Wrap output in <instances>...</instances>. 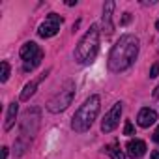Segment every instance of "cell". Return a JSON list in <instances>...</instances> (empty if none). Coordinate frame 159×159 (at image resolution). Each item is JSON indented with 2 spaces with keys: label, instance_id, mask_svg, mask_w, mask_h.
<instances>
[{
  "label": "cell",
  "instance_id": "19",
  "mask_svg": "<svg viewBox=\"0 0 159 159\" xmlns=\"http://www.w3.org/2000/svg\"><path fill=\"white\" fill-rule=\"evenodd\" d=\"M129 21H131V15H129V13H124V19H122V25H127Z\"/></svg>",
  "mask_w": 159,
  "mask_h": 159
},
{
  "label": "cell",
  "instance_id": "14",
  "mask_svg": "<svg viewBox=\"0 0 159 159\" xmlns=\"http://www.w3.org/2000/svg\"><path fill=\"white\" fill-rule=\"evenodd\" d=\"M105 152L112 157V159H125V155H124V152L120 150V146L114 142V144H111V146H107L105 148Z\"/></svg>",
  "mask_w": 159,
  "mask_h": 159
},
{
  "label": "cell",
  "instance_id": "11",
  "mask_svg": "<svg viewBox=\"0 0 159 159\" xmlns=\"http://www.w3.org/2000/svg\"><path fill=\"white\" fill-rule=\"evenodd\" d=\"M112 10H114V2H107L103 6V28L107 34H112Z\"/></svg>",
  "mask_w": 159,
  "mask_h": 159
},
{
  "label": "cell",
  "instance_id": "3",
  "mask_svg": "<svg viewBox=\"0 0 159 159\" xmlns=\"http://www.w3.org/2000/svg\"><path fill=\"white\" fill-rule=\"evenodd\" d=\"M98 51H99V28L98 25H92L75 49V60L79 64H90L96 58Z\"/></svg>",
  "mask_w": 159,
  "mask_h": 159
},
{
  "label": "cell",
  "instance_id": "2",
  "mask_svg": "<svg viewBox=\"0 0 159 159\" xmlns=\"http://www.w3.org/2000/svg\"><path fill=\"white\" fill-rule=\"evenodd\" d=\"M99 109H101V99H99V96H90L81 107H79V111L73 114V120H71L73 131H77V133H86V131L92 127L94 120L98 118Z\"/></svg>",
  "mask_w": 159,
  "mask_h": 159
},
{
  "label": "cell",
  "instance_id": "1",
  "mask_svg": "<svg viewBox=\"0 0 159 159\" xmlns=\"http://www.w3.org/2000/svg\"><path fill=\"white\" fill-rule=\"evenodd\" d=\"M139 54V38L135 34H124L111 49L109 54V69L112 73L125 71L133 66Z\"/></svg>",
  "mask_w": 159,
  "mask_h": 159
},
{
  "label": "cell",
  "instance_id": "12",
  "mask_svg": "<svg viewBox=\"0 0 159 159\" xmlns=\"http://www.w3.org/2000/svg\"><path fill=\"white\" fill-rule=\"evenodd\" d=\"M45 77H47V75L43 73V75H41V77L38 79V81H30V83H28V84L25 86V90L21 92V101H28V99H30V98H32V96L36 94V88H38V84H39V81H43V79H45Z\"/></svg>",
  "mask_w": 159,
  "mask_h": 159
},
{
  "label": "cell",
  "instance_id": "15",
  "mask_svg": "<svg viewBox=\"0 0 159 159\" xmlns=\"http://www.w3.org/2000/svg\"><path fill=\"white\" fill-rule=\"evenodd\" d=\"M41 60H43V52L39 54V56H36L34 60H28V62H23V69L28 73V71H34L39 64H41Z\"/></svg>",
  "mask_w": 159,
  "mask_h": 159
},
{
  "label": "cell",
  "instance_id": "6",
  "mask_svg": "<svg viewBox=\"0 0 159 159\" xmlns=\"http://www.w3.org/2000/svg\"><path fill=\"white\" fill-rule=\"evenodd\" d=\"M60 26H62V17H60L58 13H49L47 19L39 25L38 34H39L41 38H52V36L58 34Z\"/></svg>",
  "mask_w": 159,
  "mask_h": 159
},
{
  "label": "cell",
  "instance_id": "4",
  "mask_svg": "<svg viewBox=\"0 0 159 159\" xmlns=\"http://www.w3.org/2000/svg\"><path fill=\"white\" fill-rule=\"evenodd\" d=\"M73 98H75V84H73L71 81H67V83L60 88V92H58V94H54V96L49 99V103H47L49 112L58 114V112L66 111V109L71 105Z\"/></svg>",
  "mask_w": 159,
  "mask_h": 159
},
{
  "label": "cell",
  "instance_id": "9",
  "mask_svg": "<svg viewBox=\"0 0 159 159\" xmlns=\"http://www.w3.org/2000/svg\"><path fill=\"white\" fill-rule=\"evenodd\" d=\"M43 51L38 47V43H34V41H26L23 47H21V51H19V54H21V58H23V62H28V60H34L36 56H39Z\"/></svg>",
  "mask_w": 159,
  "mask_h": 159
},
{
  "label": "cell",
  "instance_id": "17",
  "mask_svg": "<svg viewBox=\"0 0 159 159\" xmlns=\"http://www.w3.org/2000/svg\"><path fill=\"white\" fill-rule=\"evenodd\" d=\"M133 133H135V127H133V124L127 120L125 125H124V135H133Z\"/></svg>",
  "mask_w": 159,
  "mask_h": 159
},
{
  "label": "cell",
  "instance_id": "5",
  "mask_svg": "<svg viewBox=\"0 0 159 159\" xmlns=\"http://www.w3.org/2000/svg\"><path fill=\"white\" fill-rule=\"evenodd\" d=\"M39 120H41L39 111H38V109H28V111L25 112L23 120H21V137L32 140V137H34V135L38 133V129H39Z\"/></svg>",
  "mask_w": 159,
  "mask_h": 159
},
{
  "label": "cell",
  "instance_id": "10",
  "mask_svg": "<svg viewBox=\"0 0 159 159\" xmlns=\"http://www.w3.org/2000/svg\"><path fill=\"white\" fill-rule=\"evenodd\" d=\"M155 120H157V112L153 109H148V107L146 109H140V112L137 116V124L140 127H150V125L155 124Z\"/></svg>",
  "mask_w": 159,
  "mask_h": 159
},
{
  "label": "cell",
  "instance_id": "7",
  "mask_svg": "<svg viewBox=\"0 0 159 159\" xmlns=\"http://www.w3.org/2000/svg\"><path fill=\"white\" fill-rule=\"evenodd\" d=\"M120 116H122V103H114V107L105 114V118L101 120V131L103 133H111L118 127L120 124Z\"/></svg>",
  "mask_w": 159,
  "mask_h": 159
},
{
  "label": "cell",
  "instance_id": "16",
  "mask_svg": "<svg viewBox=\"0 0 159 159\" xmlns=\"http://www.w3.org/2000/svg\"><path fill=\"white\" fill-rule=\"evenodd\" d=\"M0 67H2V73H0V81L6 83L8 79H10V64H8V62H2V64H0Z\"/></svg>",
  "mask_w": 159,
  "mask_h": 159
},
{
  "label": "cell",
  "instance_id": "21",
  "mask_svg": "<svg viewBox=\"0 0 159 159\" xmlns=\"http://www.w3.org/2000/svg\"><path fill=\"white\" fill-rule=\"evenodd\" d=\"M6 157H8V148L4 146V148H2V159H6Z\"/></svg>",
  "mask_w": 159,
  "mask_h": 159
},
{
  "label": "cell",
  "instance_id": "22",
  "mask_svg": "<svg viewBox=\"0 0 159 159\" xmlns=\"http://www.w3.org/2000/svg\"><path fill=\"white\" fill-rule=\"evenodd\" d=\"M152 159H159V150H155V152H152Z\"/></svg>",
  "mask_w": 159,
  "mask_h": 159
},
{
  "label": "cell",
  "instance_id": "23",
  "mask_svg": "<svg viewBox=\"0 0 159 159\" xmlns=\"http://www.w3.org/2000/svg\"><path fill=\"white\" fill-rule=\"evenodd\" d=\"M66 4H67V6H75V4H77V0H67Z\"/></svg>",
  "mask_w": 159,
  "mask_h": 159
},
{
  "label": "cell",
  "instance_id": "24",
  "mask_svg": "<svg viewBox=\"0 0 159 159\" xmlns=\"http://www.w3.org/2000/svg\"><path fill=\"white\" fill-rule=\"evenodd\" d=\"M153 98H159V86L155 88V92H153Z\"/></svg>",
  "mask_w": 159,
  "mask_h": 159
},
{
  "label": "cell",
  "instance_id": "8",
  "mask_svg": "<svg viewBox=\"0 0 159 159\" xmlns=\"http://www.w3.org/2000/svg\"><path fill=\"white\" fill-rule=\"evenodd\" d=\"M125 148H127V155L133 157V159H139L146 153V142L140 140V139H131Z\"/></svg>",
  "mask_w": 159,
  "mask_h": 159
},
{
  "label": "cell",
  "instance_id": "20",
  "mask_svg": "<svg viewBox=\"0 0 159 159\" xmlns=\"http://www.w3.org/2000/svg\"><path fill=\"white\" fill-rule=\"evenodd\" d=\"M152 139H153V142H157V144H159V127L155 129V133H153V137H152Z\"/></svg>",
  "mask_w": 159,
  "mask_h": 159
},
{
  "label": "cell",
  "instance_id": "13",
  "mask_svg": "<svg viewBox=\"0 0 159 159\" xmlns=\"http://www.w3.org/2000/svg\"><path fill=\"white\" fill-rule=\"evenodd\" d=\"M17 111H19V105H17L15 101L10 103V107H8V114H6V124H4V129H6V131H10V129L13 127L15 118H17Z\"/></svg>",
  "mask_w": 159,
  "mask_h": 159
},
{
  "label": "cell",
  "instance_id": "18",
  "mask_svg": "<svg viewBox=\"0 0 159 159\" xmlns=\"http://www.w3.org/2000/svg\"><path fill=\"white\" fill-rule=\"evenodd\" d=\"M157 75H159V62H155V64L150 67V77H152V79H155Z\"/></svg>",
  "mask_w": 159,
  "mask_h": 159
}]
</instances>
